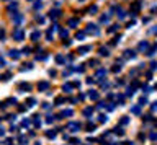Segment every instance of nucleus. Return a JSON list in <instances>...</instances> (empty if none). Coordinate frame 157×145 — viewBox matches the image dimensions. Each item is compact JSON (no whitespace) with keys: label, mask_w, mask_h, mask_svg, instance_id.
Returning <instances> with one entry per match:
<instances>
[{"label":"nucleus","mask_w":157,"mask_h":145,"mask_svg":"<svg viewBox=\"0 0 157 145\" xmlns=\"http://www.w3.org/2000/svg\"><path fill=\"white\" fill-rule=\"evenodd\" d=\"M87 31L88 33H93V34H98V28H95V25H88Z\"/></svg>","instance_id":"nucleus-1"},{"label":"nucleus","mask_w":157,"mask_h":145,"mask_svg":"<svg viewBox=\"0 0 157 145\" xmlns=\"http://www.w3.org/2000/svg\"><path fill=\"white\" fill-rule=\"evenodd\" d=\"M90 49H92L90 46H84V47H79L77 52H79V54H87V51H90Z\"/></svg>","instance_id":"nucleus-2"},{"label":"nucleus","mask_w":157,"mask_h":145,"mask_svg":"<svg viewBox=\"0 0 157 145\" xmlns=\"http://www.w3.org/2000/svg\"><path fill=\"white\" fill-rule=\"evenodd\" d=\"M15 38H16V41H21V39H23V31H21V29H16V31H15Z\"/></svg>","instance_id":"nucleus-3"},{"label":"nucleus","mask_w":157,"mask_h":145,"mask_svg":"<svg viewBox=\"0 0 157 145\" xmlns=\"http://www.w3.org/2000/svg\"><path fill=\"white\" fill-rule=\"evenodd\" d=\"M49 15H51V18H57V16L61 15V12H59V10H54V12H51V13H49Z\"/></svg>","instance_id":"nucleus-4"},{"label":"nucleus","mask_w":157,"mask_h":145,"mask_svg":"<svg viewBox=\"0 0 157 145\" xmlns=\"http://www.w3.org/2000/svg\"><path fill=\"white\" fill-rule=\"evenodd\" d=\"M10 55L13 57V59H18L20 54H18V51H10Z\"/></svg>","instance_id":"nucleus-5"},{"label":"nucleus","mask_w":157,"mask_h":145,"mask_svg":"<svg viewBox=\"0 0 157 145\" xmlns=\"http://www.w3.org/2000/svg\"><path fill=\"white\" fill-rule=\"evenodd\" d=\"M31 38H33V41H38V38H39V33H38V31H34L33 34H31Z\"/></svg>","instance_id":"nucleus-6"},{"label":"nucleus","mask_w":157,"mask_h":145,"mask_svg":"<svg viewBox=\"0 0 157 145\" xmlns=\"http://www.w3.org/2000/svg\"><path fill=\"white\" fill-rule=\"evenodd\" d=\"M77 23H79V20H75V18L69 21V25H70V26H72V28H74V26H77Z\"/></svg>","instance_id":"nucleus-7"},{"label":"nucleus","mask_w":157,"mask_h":145,"mask_svg":"<svg viewBox=\"0 0 157 145\" xmlns=\"http://www.w3.org/2000/svg\"><path fill=\"white\" fill-rule=\"evenodd\" d=\"M147 42H139V49H147Z\"/></svg>","instance_id":"nucleus-8"},{"label":"nucleus","mask_w":157,"mask_h":145,"mask_svg":"<svg viewBox=\"0 0 157 145\" xmlns=\"http://www.w3.org/2000/svg\"><path fill=\"white\" fill-rule=\"evenodd\" d=\"M100 54H101V55H108V54H110V52H108V51H106V49H105V47H101V49H100Z\"/></svg>","instance_id":"nucleus-9"},{"label":"nucleus","mask_w":157,"mask_h":145,"mask_svg":"<svg viewBox=\"0 0 157 145\" xmlns=\"http://www.w3.org/2000/svg\"><path fill=\"white\" fill-rule=\"evenodd\" d=\"M124 57H134V52H133V51H126V54H124Z\"/></svg>","instance_id":"nucleus-10"},{"label":"nucleus","mask_w":157,"mask_h":145,"mask_svg":"<svg viewBox=\"0 0 157 145\" xmlns=\"http://www.w3.org/2000/svg\"><path fill=\"white\" fill-rule=\"evenodd\" d=\"M56 60H57L59 64H62V62H64V57H62V55H57V57H56Z\"/></svg>","instance_id":"nucleus-11"},{"label":"nucleus","mask_w":157,"mask_h":145,"mask_svg":"<svg viewBox=\"0 0 157 145\" xmlns=\"http://www.w3.org/2000/svg\"><path fill=\"white\" fill-rule=\"evenodd\" d=\"M39 88H41V90H44V88H48V83H41V85H39Z\"/></svg>","instance_id":"nucleus-12"},{"label":"nucleus","mask_w":157,"mask_h":145,"mask_svg":"<svg viewBox=\"0 0 157 145\" xmlns=\"http://www.w3.org/2000/svg\"><path fill=\"white\" fill-rule=\"evenodd\" d=\"M84 38V33H77V39H82Z\"/></svg>","instance_id":"nucleus-13"}]
</instances>
